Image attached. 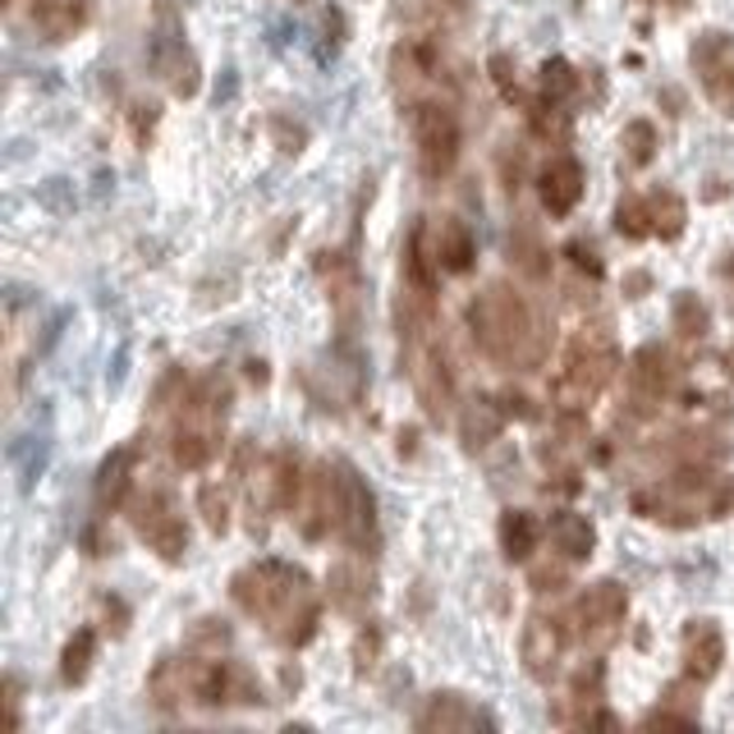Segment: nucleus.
I'll list each match as a JSON object with an SVG mask.
<instances>
[{"label": "nucleus", "mask_w": 734, "mask_h": 734, "mask_svg": "<svg viewBox=\"0 0 734 734\" xmlns=\"http://www.w3.org/2000/svg\"><path fill=\"white\" fill-rule=\"evenodd\" d=\"M235 601L253 615V620H266L272 634L290 647H303L307 638L317 634V601H313V584L307 574L281 560H262L235 574L229 584Z\"/></svg>", "instance_id": "nucleus-1"}, {"label": "nucleus", "mask_w": 734, "mask_h": 734, "mask_svg": "<svg viewBox=\"0 0 734 734\" xmlns=\"http://www.w3.org/2000/svg\"><path fill=\"white\" fill-rule=\"evenodd\" d=\"M469 326H473L478 350L500 368H523L542 359L532 307L510 285H491L487 294H478L469 303Z\"/></svg>", "instance_id": "nucleus-2"}, {"label": "nucleus", "mask_w": 734, "mask_h": 734, "mask_svg": "<svg viewBox=\"0 0 734 734\" xmlns=\"http://www.w3.org/2000/svg\"><path fill=\"white\" fill-rule=\"evenodd\" d=\"M615 340L606 331H578L574 344H569V354H565V368L560 376L551 381V400L560 404V413H578V409H588L601 391H606V381L615 376Z\"/></svg>", "instance_id": "nucleus-3"}, {"label": "nucleus", "mask_w": 734, "mask_h": 734, "mask_svg": "<svg viewBox=\"0 0 734 734\" xmlns=\"http://www.w3.org/2000/svg\"><path fill=\"white\" fill-rule=\"evenodd\" d=\"M413 143H418V166L428 179H441L454 170L459 162V120L450 115V106L441 101H418L413 110Z\"/></svg>", "instance_id": "nucleus-4"}, {"label": "nucleus", "mask_w": 734, "mask_h": 734, "mask_svg": "<svg viewBox=\"0 0 734 734\" xmlns=\"http://www.w3.org/2000/svg\"><path fill=\"white\" fill-rule=\"evenodd\" d=\"M134 528L143 542L157 551L162 560H184L188 551V528H184V515L175 506L170 491H147L138 506H134Z\"/></svg>", "instance_id": "nucleus-5"}, {"label": "nucleus", "mask_w": 734, "mask_h": 734, "mask_svg": "<svg viewBox=\"0 0 734 734\" xmlns=\"http://www.w3.org/2000/svg\"><path fill=\"white\" fill-rule=\"evenodd\" d=\"M693 60V74L707 92V101L721 110V115H734V37L725 32H703L698 42L688 51Z\"/></svg>", "instance_id": "nucleus-6"}, {"label": "nucleus", "mask_w": 734, "mask_h": 734, "mask_svg": "<svg viewBox=\"0 0 734 734\" xmlns=\"http://www.w3.org/2000/svg\"><path fill=\"white\" fill-rule=\"evenodd\" d=\"M625 610H629L625 588H620V584H610V578H606V584H593L584 597L574 601L569 620H574V634H578V638L606 643V638H615V629H620Z\"/></svg>", "instance_id": "nucleus-7"}, {"label": "nucleus", "mask_w": 734, "mask_h": 734, "mask_svg": "<svg viewBox=\"0 0 734 734\" xmlns=\"http://www.w3.org/2000/svg\"><path fill=\"white\" fill-rule=\"evenodd\" d=\"M340 537L354 551H368L376 542V506L372 491L359 482V473L344 463V510H340Z\"/></svg>", "instance_id": "nucleus-8"}, {"label": "nucleus", "mask_w": 734, "mask_h": 734, "mask_svg": "<svg viewBox=\"0 0 734 734\" xmlns=\"http://www.w3.org/2000/svg\"><path fill=\"white\" fill-rule=\"evenodd\" d=\"M560 652H565L560 620H551V615H528V625H523V666H528V675L532 679H551Z\"/></svg>", "instance_id": "nucleus-9"}, {"label": "nucleus", "mask_w": 734, "mask_h": 734, "mask_svg": "<svg viewBox=\"0 0 734 734\" xmlns=\"http://www.w3.org/2000/svg\"><path fill=\"white\" fill-rule=\"evenodd\" d=\"M725 662V638L712 620H688L684 629V675L707 684Z\"/></svg>", "instance_id": "nucleus-10"}, {"label": "nucleus", "mask_w": 734, "mask_h": 734, "mask_svg": "<svg viewBox=\"0 0 734 734\" xmlns=\"http://www.w3.org/2000/svg\"><path fill=\"white\" fill-rule=\"evenodd\" d=\"M537 193H542V207L551 216H569L578 207V198H584V166L574 157H556L542 170V179H537Z\"/></svg>", "instance_id": "nucleus-11"}, {"label": "nucleus", "mask_w": 734, "mask_h": 734, "mask_svg": "<svg viewBox=\"0 0 734 734\" xmlns=\"http://www.w3.org/2000/svg\"><path fill=\"white\" fill-rule=\"evenodd\" d=\"M671 381H675V363H671V354L662 350V344H647V350L634 354L629 385H634V400L638 404H656V400L671 391Z\"/></svg>", "instance_id": "nucleus-12"}, {"label": "nucleus", "mask_w": 734, "mask_h": 734, "mask_svg": "<svg viewBox=\"0 0 734 734\" xmlns=\"http://www.w3.org/2000/svg\"><path fill=\"white\" fill-rule=\"evenodd\" d=\"M92 19V0H37L32 6V28L47 42H65V37L84 32Z\"/></svg>", "instance_id": "nucleus-13"}, {"label": "nucleus", "mask_w": 734, "mask_h": 734, "mask_svg": "<svg viewBox=\"0 0 734 734\" xmlns=\"http://www.w3.org/2000/svg\"><path fill=\"white\" fill-rule=\"evenodd\" d=\"M326 588H331V606L359 615V610L372 601V574H368V565H359V560H340V565L331 569V578H326Z\"/></svg>", "instance_id": "nucleus-14"}, {"label": "nucleus", "mask_w": 734, "mask_h": 734, "mask_svg": "<svg viewBox=\"0 0 734 734\" xmlns=\"http://www.w3.org/2000/svg\"><path fill=\"white\" fill-rule=\"evenodd\" d=\"M437 262H441V272H469V266H473V229L469 225H463V221H454V216H446L441 225H437Z\"/></svg>", "instance_id": "nucleus-15"}, {"label": "nucleus", "mask_w": 734, "mask_h": 734, "mask_svg": "<svg viewBox=\"0 0 734 734\" xmlns=\"http://www.w3.org/2000/svg\"><path fill=\"white\" fill-rule=\"evenodd\" d=\"M473 725H491V721L482 712H473L459 693H437L428 712L418 716V730H473Z\"/></svg>", "instance_id": "nucleus-16"}, {"label": "nucleus", "mask_w": 734, "mask_h": 734, "mask_svg": "<svg viewBox=\"0 0 734 734\" xmlns=\"http://www.w3.org/2000/svg\"><path fill=\"white\" fill-rule=\"evenodd\" d=\"M551 547H556L565 560H588L593 547H597V532H593V523H588L584 515L560 510V515L551 519Z\"/></svg>", "instance_id": "nucleus-17"}, {"label": "nucleus", "mask_w": 734, "mask_h": 734, "mask_svg": "<svg viewBox=\"0 0 734 734\" xmlns=\"http://www.w3.org/2000/svg\"><path fill=\"white\" fill-rule=\"evenodd\" d=\"M129 478H134V450H115L97 473V506L101 510L120 506V500L129 496Z\"/></svg>", "instance_id": "nucleus-18"}, {"label": "nucleus", "mask_w": 734, "mask_h": 734, "mask_svg": "<svg viewBox=\"0 0 734 734\" xmlns=\"http://www.w3.org/2000/svg\"><path fill=\"white\" fill-rule=\"evenodd\" d=\"M500 422H506V409L491 404V400H473L469 409H463V422H459V432H463V446L469 450H482L500 437Z\"/></svg>", "instance_id": "nucleus-19"}, {"label": "nucleus", "mask_w": 734, "mask_h": 734, "mask_svg": "<svg viewBox=\"0 0 734 734\" xmlns=\"http://www.w3.org/2000/svg\"><path fill=\"white\" fill-rule=\"evenodd\" d=\"M500 551H506L510 560H528L537 551V519L528 510L500 515Z\"/></svg>", "instance_id": "nucleus-20"}, {"label": "nucleus", "mask_w": 734, "mask_h": 734, "mask_svg": "<svg viewBox=\"0 0 734 734\" xmlns=\"http://www.w3.org/2000/svg\"><path fill=\"white\" fill-rule=\"evenodd\" d=\"M647 207H652V235L679 239V229H684V221H688L684 198H675V193H652Z\"/></svg>", "instance_id": "nucleus-21"}, {"label": "nucleus", "mask_w": 734, "mask_h": 734, "mask_svg": "<svg viewBox=\"0 0 734 734\" xmlns=\"http://www.w3.org/2000/svg\"><path fill=\"white\" fill-rule=\"evenodd\" d=\"M675 331L684 340H703L712 331V313H707V303L698 294H675Z\"/></svg>", "instance_id": "nucleus-22"}, {"label": "nucleus", "mask_w": 734, "mask_h": 734, "mask_svg": "<svg viewBox=\"0 0 734 734\" xmlns=\"http://www.w3.org/2000/svg\"><path fill=\"white\" fill-rule=\"evenodd\" d=\"M92 666V629H79L65 647V662H60V679L65 684H84Z\"/></svg>", "instance_id": "nucleus-23"}, {"label": "nucleus", "mask_w": 734, "mask_h": 734, "mask_svg": "<svg viewBox=\"0 0 734 734\" xmlns=\"http://www.w3.org/2000/svg\"><path fill=\"white\" fill-rule=\"evenodd\" d=\"M272 491H276V506L290 510L294 500H299V459L290 450H281L272 459Z\"/></svg>", "instance_id": "nucleus-24"}, {"label": "nucleus", "mask_w": 734, "mask_h": 734, "mask_svg": "<svg viewBox=\"0 0 734 734\" xmlns=\"http://www.w3.org/2000/svg\"><path fill=\"white\" fill-rule=\"evenodd\" d=\"M615 229H620L625 239H647L652 235V207L647 198H625L615 207Z\"/></svg>", "instance_id": "nucleus-25"}, {"label": "nucleus", "mask_w": 734, "mask_h": 734, "mask_svg": "<svg viewBox=\"0 0 734 734\" xmlns=\"http://www.w3.org/2000/svg\"><path fill=\"white\" fill-rule=\"evenodd\" d=\"M620 147H625L629 166H647V162L656 157V129H652L647 120H634V125H625V134H620Z\"/></svg>", "instance_id": "nucleus-26"}, {"label": "nucleus", "mask_w": 734, "mask_h": 734, "mask_svg": "<svg viewBox=\"0 0 734 734\" xmlns=\"http://www.w3.org/2000/svg\"><path fill=\"white\" fill-rule=\"evenodd\" d=\"M510 257L523 266V272H528L532 281H542V276H547V262H542V257H547V248L537 244V239L528 235V229H519V235L510 239Z\"/></svg>", "instance_id": "nucleus-27"}, {"label": "nucleus", "mask_w": 734, "mask_h": 734, "mask_svg": "<svg viewBox=\"0 0 734 734\" xmlns=\"http://www.w3.org/2000/svg\"><path fill=\"white\" fill-rule=\"evenodd\" d=\"M574 88H578V79H574V69H569L565 60H547V65H542V97L565 101Z\"/></svg>", "instance_id": "nucleus-28"}, {"label": "nucleus", "mask_w": 734, "mask_h": 734, "mask_svg": "<svg viewBox=\"0 0 734 734\" xmlns=\"http://www.w3.org/2000/svg\"><path fill=\"white\" fill-rule=\"evenodd\" d=\"M198 506H203L212 532H225V528H229V500H225V491H221L216 482H207V487L198 491Z\"/></svg>", "instance_id": "nucleus-29"}, {"label": "nucleus", "mask_w": 734, "mask_h": 734, "mask_svg": "<svg viewBox=\"0 0 734 734\" xmlns=\"http://www.w3.org/2000/svg\"><path fill=\"white\" fill-rule=\"evenodd\" d=\"M597 693H601V666L593 662L588 671L574 675V703H597Z\"/></svg>", "instance_id": "nucleus-30"}, {"label": "nucleus", "mask_w": 734, "mask_h": 734, "mask_svg": "<svg viewBox=\"0 0 734 734\" xmlns=\"http://www.w3.org/2000/svg\"><path fill=\"white\" fill-rule=\"evenodd\" d=\"M565 253H569V262L578 266V272H588V276H601V262H597V248H593V244L574 239V244L565 248Z\"/></svg>", "instance_id": "nucleus-31"}, {"label": "nucleus", "mask_w": 734, "mask_h": 734, "mask_svg": "<svg viewBox=\"0 0 734 734\" xmlns=\"http://www.w3.org/2000/svg\"><path fill=\"white\" fill-rule=\"evenodd\" d=\"M560 578H565V569H551V565H542V569H532V588L537 593H556V584H560Z\"/></svg>", "instance_id": "nucleus-32"}]
</instances>
